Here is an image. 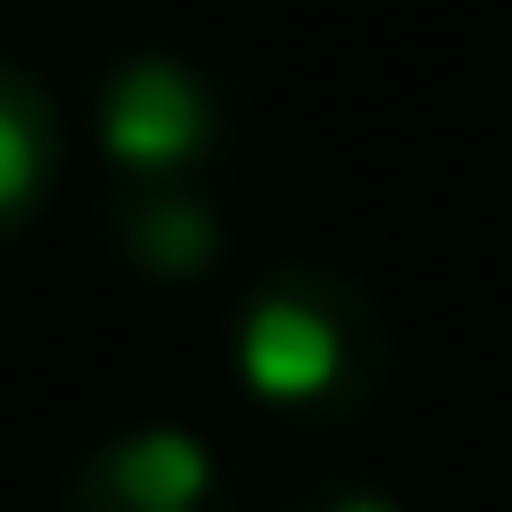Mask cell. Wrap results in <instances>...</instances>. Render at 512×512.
Returning a JSON list of instances; mask_svg holds the SVG:
<instances>
[{"label": "cell", "mask_w": 512, "mask_h": 512, "mask_svg": "<svg viewBox=\"0 0 512 512\" xmlns=\"http://www.w3.org/2000/svg\"><path fill=\"white\" fill-rule=\"evenodd\" d=\"M368 304L336 280V272H312V264H288L272 272L248 312H240V376L264 392V400H328L336 384H352L360 368V336H368Z\"/></svg>", "instance_id": "obj_1"}, {"label": "cell", "mask_w": 512, "mask_h": 512, "mask_svg": "<svg viewBox=\"0 0 512 512\" xmlns=\"http://www.w3.org/2000/svg\"><path fill=\"white\" fill-rule=\"evenodd\" d=\"M64 512H224V480L200 432L184 424H128L72 456Z\"/></svg>", "instance_id": "obj_2"}, {"label": "cell", "mask_w": 512, "mask_h": 512, "mask_svg": "<svg viewBox=\"0 0 512 512\" xmlns=\"http://www.w3.org/2000/svg\"><path fill=\"white\" fill-rule=\"evenodd\" d=\"M104 144L136 168H168L208 144V88L176 56H128L104 80Z\"/></svg>", "instance_id": "obj_3"}, {"label": "cell", "mask_w": 512, "mask_h": 512, "mask_svg": "<svg viewBox=\"0 0 512 512\" xmlns=\"http://www.w3.org/2000/svg\"><path fill=\"white\" fill-rule=\"evenodd\" d=\"M64 160V128H56V96L32 64L0 56V248L32 224V208L48 200Z\"/></svg>", "instance_id": "obj_4"}, {"label": "cell", "mask_w": 512, "mask_h": 512, "mask_svg": "<svg viewBox=\"0 0 512 512\" xmlns=\"http://www.w3.org/2000/svg\"><path fill=\"white\" fill-rule=\"evenodd\" d=\"M120 240L144 272H208L216 248H224V224L200 192L184 184H144L128 208H120Z\"/></svg>", "instance_id": "obj_5"}, {"label": "cell", "mask_w": 512, "mask_h": 512, "mask_svg": "<svg viewBox=\"0 0 512 512\" xmlns=\"http://www.w3.org/2000/svg\"><path fill=\"white\" fill-rule=\"evenodd\" d=\"M328 512H400L392 496H344V504H328Z\"/></svg>", "instance_id": "obj_6"}]
</instances>
